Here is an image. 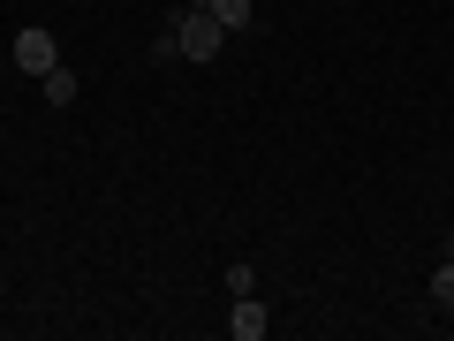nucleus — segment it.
Wrapping results in <instances>:
<instances>
[{
    "label": "nucleus",
    "instance_id": "f03ea898",
    "mask_svg": "<svg viewBox=\"0 0 454 341\" xmlns=\"http://www.w3.org/2000/svg\"><path fill=\"white\" fill-rule=\"evenodd\" d=\"M265 326H273V311L258 304V289H250V296H227V334H235V341H265Z\"/></svg>",
    "mask_w": 454,
    "mask_h": 341
},
{
    "label": "nucleus",
    "instance_id": "39448f33",
    "mask_svg": "<svg viewBox=\"0 0 454 341\" xmlns=\"http://www.w3.org/2000/svg\"><path fill=\"white\" fill-rule=\"evenodd\" d=\"M38 83H46V107H76V76H68L61 61H53L46 76H38Z\"/></svg>",
    "mask_w": 454,
    "mask_h": 341
},
{
    "label": "nucleus",
    "instance_id": "423d86ee",
    "mask_svg": "<svg viewBox=\"0 0 454 341\" xmlns=\"http://www.w3.org/2000/svg\"><path fill=\"white\" fill-rule=\"evenodd\" d=\"M432 304L454 311V258H439V274H432Z\"/></svg>",
    "mask_w": 454,
    "mask_h": 341
},
{
    "label": "nucleus",
    "instance_id": "20e7f679",
    "mask_svg": "<svg viewBox=\"0 0 454 341\" xmlns=\"http://www.w3.org/2000/svg\"><path fill=\"white\" fill-rule=\"evenodd\" d=\"M190 8L220 16V31H250V23H258V8H250V0H190Z\"/></svg>",
    "mask_w": 454,
    "mask_h": 341
},
{
    "label": "nucleus",
    "instance_id": "f257e3e1",
    "mask_svg": "<svg viewBox=\"0 0 454 341\" xmlns=\"http://www.w3.org/2000/svg\"><path fill=\"white\" fill-rule=\"evenodd\" d=\"M220 46H227V31H220V16H205V8H190V16H175L160 31V53H175V61H212Z\"/></svg>",
    "mask_w": 454,
    "mask_h": 341
},
{
    "label": "nucleus",
    "instance_id": "0eeeda50",
    "mask_svg": "<svg viewBox=\"0 0 454 341\" xmlns=\"http://www.w3.org/2000/svg\"><path fill=\"white\" fill-rule=\"evenodd\" d=\"M447 258H454V243H447Z\"/></svg>",
    "mask_w": 454,
    "mask_h": 341
},
{
    "label": "nucleus",
    "instance_id": "7ed1b4c3",
    "mask_svg": "<svg viewBox=\"0 0 454 341\" xmlns=\"http://www.w3.org/2000/svg\"><path fill=\"white\" fill-rule=\"evenodd\" d=\"M53 61H61L53 31H38V23H31V31H16V68H23V76H46Z\"/></svg>",
    "mask_w": 454,
    "mask_h": 341
}]
</instances>
